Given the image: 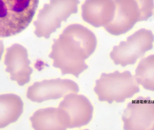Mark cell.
<instances>
[{"instance_id":"6da1fadb","label":"cell","mask_w":154,"mask_h":130,"mask_svg":"<svg viewBox=\"0 0 154 130\" xmlns=\"http://www.w3.org/2000/svg\"><path fill=\"white\" fill-rule=\"evenodd\" d=\"M97 45V38L91 31L81 24H71L54 40L49 57L54 61L53 66L60 69L63 75L71 74L78 78L88 67L85 60L94 52Z\"/></svg>"},{"instance_id":"7a4b0ae2","label":"cell","mask_w":154,"mask_h":130,"mask_svg":"<svg viewBox=\"0 0 154 130\" xmlns=\"http://www.w3.org/2000/svg\"><path fill=\"white\" fill-rule=\"evenodd\" d=\"M39 0H0V38L18 34L30 24Z\"/></svg>"},{"instance_id":"3957f363","label":"cell","mask_w":154,"mask_h":130,"mask_svg":"<svg viewBox=\"0 0 154 130\" xmlns=\"http://www.w3.org/2000/svg\"><path fill=\"white\" fill-rule=\"evenodd\" d=\"M96 83L94 91L98 95L99 100L109 103L114 101L124 102L140 91L135 78L129 71L102 73Z\"/></svg>"},{"instance_id":"277c9868","label":"cell","mask_w":154,"mask_h":130,"mask_svg":"<svg viewBox=\"0 0 154 130\" xmlns=\"http://www.w3.org/2000/svg\"><path fill=\"white\" fill-rule=\"evenodd\" d=\"M79 0H50L39 11L38 20L34 22V33L38 37L49 39L51 33L61 27L73 14L78 12Z\"/></svg>"},{"instance_id":"5b68a950","label":"cell","mask_w":154,"mask_h":130,"mask_svg":"<svg viewBox=\"0 0 154 130\" xmlns=\"http://www.w3.org/2000/svg\"><path fill=\"white\" fill-rule=\"evenodd\" d=\"M154 35L152 31L142 29L129 36L126 41L115 46L110 57L116 65L125 67L134 65L153 47Z\"/></svg>"},{"instance_id":"8992f818","label":"cell","mask_w":154,"mask_h":130,"mask_svg":"<svg viewBox=\"0 0 154 130\" xmlns=\"http://www.w3.org/2000/svg\"><path fill=\"white\" fill-rule=\"evenodd\" d=\"M124 129L154 130V101L140 97L128 105L122 116Z\"/></svg>"},{"instance_id":"52a82bcc","label":"cell","mask_w":154,"mask_h":130,"mask_svg":"<svg viewBox=\"0 0 154 130\" xmlns=\"http://www.w3.org/2000/svg\"><path fill=\"white\" fill-rule=\"evenodd\" d=\"M79 85L74 81L57 78L37 82L28 88L27 97L34 102L60 99L67 94L78 93Z\"/></svg>"},{"instance_id":"ba28073f","label":"cell","mask_w":154,"mask_h":130,"mask_svg":"<svg viewBox=\"0 0 154 130\" xmlns=\"http://www.w3.org/2000/svg\"><path fill=\"white\" fill-rule=\"evenodd\" d=\"M116 10L111 22L104 27L112 35L119 36L130 30L141 21V12L135 0H114Z\"/></svg>"},{"instance_id":"9c48e42d","label":"cell","mask_w":154,"mask_h":130,"mask_svg":"<svg viewBox=\"0 0 154 130\" xmlns=\"http://www.w3.org/2000/svg\"><path fill=\"white\" fill-rule=\"evenodd\" d=\"M59 108L65 113L69 128L85 126L92 119L93 106L84 95L69 94L65 96Z\"/></svg>"},{"instance_id":"30bf717a","label":"cell","mask_w":154,"mask_h":130,"mask_svg":"<svg viewBox=\"0 0 154 130\" xmlns=\"http://www.w3.org/2000/svg\"><path fill=\"white\" fill-rule=\"evenodd\" d=\"M4 63L12 81L17 82L20 86L29 82L32 69L29 66L28 51L23 46L14 44L7 49Z\"/></svg>"},{"instance_id":"8fae6325","label":"cell","mask_w":154,"mask_h":130,"mask_svg":"<svg viewBox=\"0 0 154 130\" xmlns=\"http://www.w3.org/2000/svg\"><path fill=\"white\" fill-rule=\"evenodd\" d=\"M115 10L114 0H86L82 6V15L94 27H105L113 20Z\"/></svg>"},{"instance_id":"7c38bea8","label":"cell","mask_w":154,"mask_h":130,"mask_svg":"<svg viewBox=\"0 0 154 130\" xmlns=\"http://www.w3.org/2000/svg\"><path fill=\"white\" fill-rule=\"evenodd\" d=\"M30 120L35 130H65L68 128L66 118L59 107L38 110Z\"/></svg>"},{"instance_id":"4fadbf2b","label":"cell","mask_w":154,"mask_h":130,"mask_svg":"<svg viewBox=\"0 0 154 130\" xmlns=\"http://www.w3.org/2000/svg\"><path fill=\"white\" fill-rule=\"evenodd\" d=\"M20 97L13 94L0 95V128L18 120L23 112Z\"/></svg>"},{"instance_id":"5bb4252c","label":"cell","mask_w":154,"mask_h":130,"mask_svg":"<svg viewBox=\"0 0 154 130\" xmlns=\"http://www.w3.org/2000/svg\"><path fill=\"white\" fill-rule=\"evenodd\" d=\"M135 78L145 89L154 91V55L140 62L136 70Z\"/></svg>"},{"instance_id":"9a60e30c","label":"cell","mask_w":154,"mask_h":130,"mask_svg":"<svg viewBox=\"0 0 154 130\" xmlns=\"http://www.w3.org/2000/svg\"><path fill=\"white\" fill-rule=\"evenodd\" d=\"M141 12V21L148 20L152 15L154 8V0H135Z\"/></svg>"},{"instance_id":"2e32d148","label":"cell","mask_w":154,"mask_h":130,"mask_svg":"<svg viewBox=\"0 0 154 130\" xmlns=\"http://www.w3.org/2000/svg\"><path fill=\"white\" fill-rule=\"evenodd\" d=\"M4 50V46L2 41L0 40V60L2 59V56Z\"/></svg>"}]
</instances>
